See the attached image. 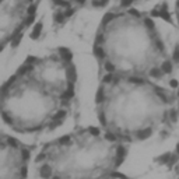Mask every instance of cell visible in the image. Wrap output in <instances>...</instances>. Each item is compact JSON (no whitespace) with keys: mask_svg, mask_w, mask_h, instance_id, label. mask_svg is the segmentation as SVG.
Returning a JSON list of instances; mask_svg holds the SVG:
<instances>
[{"mask_svg":"<svg viewBox=\"0 0 179 179\" xmlns=\"http://www.w3.org/2000/svg\"><path fill=\"white\" fill-rule=\"evenodd\" d=\"M92 53L99 76L165 79L173 62L157 25L137 7H109L94 37Z\"/></svg>","mask_w":179,"mask_h":179,"instance_id":"cell-1","label":"cell"},{"mask_svg":"<svg viewBox=\"0 0 179 179\" xmlns=\"http://www.w3.org/2000/svg\"><path fill=\"white\" fill-rule=\"evenodd\" d=\"M32 147L14 134L0 136V179H29L34 168Z\"/></svg>","mask_w":179,"mask_h":179,"instance_id":"cell-7","label":"cell"},{"mask_svg":"<svg viewBox=\"0 0 179 179\" xmlns=\"http://www.w3.org/2000/svg\"><path fill=\"white\" fill-rule=\"evenodd\" d=\"M105 179H134V178H130V176H127V175H125V173H122L120 171H118V172L111 173V175L107 176Z\"/></svg>","mask_w":179,"mask_h":179,"instance_id":"cell-10","label":"cell"},{"mask_svg":"<svg viewBox=\"0 0 179 179\" xmlns=\"http://www.w3.org/2000/svg\"><path fill=\"white\" fill-rule=\"evenodd\" d=\"M17 69L74 102L79 73L70 49L60 46L44 55H29Z\"/></svg>","mask_w":179,"mask_h":179,"instance_id":"cell-5","label":"cell"},{"mask_svg":"<svg viewBox=\"0 0 179 179\" xmlns=\"http://www.w3.org/2000/svg\"><path fill=\"white\" fill-rule=\"evenodd\" d=\"M129 146L99 125L83 126L44 143L34 155L38 179H105L118 172Z\"/></svg>","mask_w":179,"mask_h":179,"instance_id":"cell-3","label":"cell"},{"mask_svg":"<svg viewBox=\"0 0 179 179\" xmlns=\"http://www.w3.org/2000/svg\"><path fill=\"white\" fill-rule=\"evenodd\" d=\"M175 18H176V24H178V31H179V0L176 2V6H175Z\"/></svg>","mask_w":179,"mask_h":179,"instance_id":"cell-11","label":"cell"},{"mask_svg":"<svg viewBox=\"0 0 179 179\" xmlns=\"http://www.w3.org/2000/svg\"><path fill=\"white\" fill-rule=\"evenodd\" d=\"M175 97L155 80L99 76L95 92L98 125L130 146L148 140L171 122Z\"/></svg>","mask_w":179,"mask_h":179,"instance_id":"cell-2","label":"cell"},{"mask_svg":"<svg viewBox=\"0 0 179 179\" xmlns=\"http://www.w3.org/2000/svg\"><path fill=\"white\" fill-rule=\"evenodd\" d=\"M148 2V0H112L111 7H137L138 4Z\"/></svg>","mask_w":179,"mask_h":179,"instance_id":"cell-9","label":"cell"},{"mask_svg":"<svg viewBox=\"0 0 179 179\" xmlns=\"http://www.w3.org/2000/svg\"><path fill=\"white\" fill-rule=\"evenodd\" d=\"M73 104L20 69L10 74L2 87V119L18 134H39L57 129L69 118Z\"/></svg>","mask_w":179,"mask_h":179,"instance_id":"cell-4","label":"cell"},{"mask_svg":"<svg viewBox=\"0 0 179 179\" xmlns=\"http://www.w3.org/2000/svg\"><path fill=\"white\" fill-rule=\"evenodd\" d=\"M111 6L112 0H49L52 25L55 29L63 28L85 10L109 9Z\"/></svg>","mask_w":179,"mask_h":179,"instance_id":"cell-8","label":"cell"},{"mask_svg":"<svg viewBox=\"0 0 179 179\" xmlns=\"http://www.w3.org/2000/svg\"><path fill=\"white\" fill-rule=\"evenodd\" d=\"M41 0H0V45L17 48L32 25Z\"/></svg>","mask_w":179,"mask_h":179,"instance_id":"cell-6","label":"cell"}]
</instances>
